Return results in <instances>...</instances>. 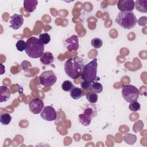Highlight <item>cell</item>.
Segmentation results:
<instances>
[{
    "label": "cell",
    "mask_w": 147,
    "mask_h": 147,
    "mask_svg": "<svg viewBox=\"0 0 147 147\" xmlns=\"http://www.w3.org/2000/svg\"><path fill=\"white\" fill-rule=\"evenodd\" d=\"M84 66L83 59L76 56L68 59L65 62L64 68L66 74L69 78L75 79L81 76Z\"/></svg>",
    "instance_id": "obj_1"
},
{
    "label": "cell",
    "mask_w": 147,
    "mask_h": 147,
    "mask_svg": "<svg viewBox=\"0 0 147 147\" xmlns=\"http://www.w3.org/2000/svg\"><path fill=\"white\" fill-rule=\"evenodd\" d=\"M26 54L30 58L37 59L41 57L44 53V45L36 37H32L26 41Z\"/></svg>",
    "instance_id": "obj_2"
},
{
    "label": "cell",
    "mask_w": 147,
    "mask_h": 147,
    "mask_svg": "<svg viewBox=\"0 0 147 147\" xmlns=\"http://www.w3.org/2000/svg\"><path fill=\"white\" fill-rule=\"evenodd\" d=\"M115 22L121 28L130 29L137 23V19L132 11H120L115 18Z\"/></svg>",
    "instance_id": "obj_3"
},
{
    "label": "cell",
    "mask_w": 147,
    "mask_h": 147,
    "mask_svg": "<svg viewBox=\"0 0 147 147\" xmlns=\"http://www.w3.org/2000/svg\"><path fill=\"white\" fill-rule=\"evenodd\" d=\"M97 60L96 58H94L90 63L84 65L81 75V78L84 82L90 83L95 82L98 68Z\"/></svg>",
    "instance_id": "obj_4"
},
{
    "label": "cell",
    "mask_w": 147,
    "mask_h": 147,
    "mask_svg": "<svg viewBox=\"0 0 147 147\" xmlns=\"http://www.w3.org/2000/svg\"><path fill=\"white\" fill-rule=\"evenodd\" d=\"M138 88L133 85H124L122 88V96L127 102H131L137 100L139 97Z\"/></svg>",
    "instance_id": "obj_5"
},
{
    "label": "cell",
    "mask_w": 147,
    "mask_h": 147,
    "mask_svg": "<svg viewBox=\"0 0 147 147\" xmlns=\"http://www.w3.org/2000/svg\"><path fill=\"white\" fill-rule=\"evenodd\" d=\"M38 79L40 84L44 86H52L57 81V76L52 70L42 72L39 76Z\"/></svg>",
    "instance_id": "obj_6"
},
{
    "label": "cell",
    "mask_w": 147,
    "mask_h": 147,
    "mask_svg": "<svg viewBox=\"0 0 147 147\" xmlns=\"http://www.w3.org/2000/svg\"><path fill=\"white\" fill-rule=\"evenodd\" d=\"M40 117L45 121H53L57 118V113L52 106H47L41 112Z\"/></svg>",
    "instance_id": "obj_7"
},
{
    "label": "cell",
    "mask_w": 147,
    "mask_h": 147,
    "mask_svg": "<svg viewBox=\"0 0 147 147\" xmlns=\"http://www.w3.org/2000/svg\"><path fill=\"white\" fill-rule=\"evenodd\" d=\"M44 108V102L39 98L32 99L29 104V110L34 114L40 113Z\"/></svg>",
    "instance_id": "obj_8"
},
{
    "label": "cell",
    "mask_w": 147,
    "mask_h": 147,
    "mask_svg": "<svg viewBox=\"0 0 147 147\" xmlns=\"http://www.w3.org/2000/svg\"><path fill=\"white\" fill-rule=\"evenodd\" d=\"M118 9L121 11H132L134 9L133 0H119L117 2Z\"/></svg>",
    "instance_id": "obj_9"
},
{
    "label": "cell",
    "mask_w": 147,
    "mask_h": 147,
    "mask_svg": "<svg viewBox=\"0 0 147 147\" xmlns=\"http://www.w3.org/2000/svg\"><path fill=\"white\" fill-rule=\"evenodd\" d=\"M10 28L14 30L18 29L24 24V18L22 15L14 14L10 17L9 21Z\"/></svg>",
    "instance_id": "obj_10"
},
{
    "label": "cell",
    "mask_w": 147,
    "mask_h": 147,
    "mask_svg": "<svg viewBox=\"0 0 147 147\" xmlns=\"http://www.w3.org/2000/svg\"><path fill=\"white\" fill-rule=\"evenodd\" d=\"M83 114L93 118L97 115V109L95 105L92 103H86L82 107Z\"/></svg>",
    "instance_id": "obj_11"
},
{
    "label": "cell",
    "mask_w": 147,
    "mask_h": 147,
    "mask_svg": "<svg viewBox=\"0 0 147 147\" xmlns=\"http://www.w3.org/2000/svg\"><path fill=\"white\" fill-rule=\"evenodd\" d=\"M66 48L68 51L77 50L79 48V40L76 36L73 35L65 40Z\"/></svg>",
    "instance_id": "obj_12"
},
{
    "label": "cell",
    "mask_w": 147,
    "mask_h": 147,
    "mask_svg": "<svg viewBox=\"0 0 147 147\" xmlns=\"http://www.w3.org/2000/svg\"><path fill=\"white\" fill-rule=\"evenodd\" d=\"M38 4L37 0H25L24 1V8L26 12L32 13L34 11Z\"/></svg>",
    "instance_id": "obj_13"
},
{
    "label": "cell",
    "mask_w": 147,
    "mask_h": 147,
    "mask_svg": "<svg viewBox=\"0 0 147 147\" xmlns=\"http://www.w3.org/2000/svg\"><path fill=\"white\" fill-rule=\"evenodd\" d=\"M11 92L9 89L4 86L0 87V102L7 101L10 97Z\"/></svg>",
    "instance_id": "obj_14"
},
{
    "label": "cell",
    "mask_w": 147,
    "mask_h": 147,
    "mask_svg": "<svg viewBox=\"0 0 147 147\" xmlns=\"http://www.w3.org/2000/svg\"><path fill=\"white\" fill-rule=\"evenodd\" d=\"M134 7L136 9L141 13H147V1L137 0L134 2Z\"/></svg>",
    "instance_id": "obj_15"
},
{
    "label": "cell",
    "mask_w": 147,
    "mask_h": 147,
    "mask_svg": "<svg viewBox=\"0 0 147 147\" xmlns=\"http://www.w3.org/2000/svg\"><path fill=\"white\" fill-rule=\"evenodd\" d=\"M54 61L53 54L49 52H44L40 57V61L44 65H49Z\"/></svg>",
    "instance_id": "obj_16"
},
{
    "label": "cell",
    "mask_w": 147,
    "mask_h": 147,
    "mask_svg": "<svg viewBox=\"0 0 147 147\" xmlns=\"http://www.w3.org/2000/svg\"><path fill=\"white\" fill-rule=\"evenodd\" d=\"M83 95L82 89L74 86L70 91V96L74 99H79L82 98Z\"/></svg>",
    "instance_id": "obj_17"
},
{
    "label": "cell",
    "mask_w": 147,
    "mask_h": 147,
    "mask_svg": "<svg viewBox=\"0 0 147 147\" xmlns=\"http://www.w3.org/2000/svg\"><path fill=\"white\" fill-rule=\"evenodd\" d=\"M90 90L92 92L99 94L103 91V86L98 82H94L91 83Z\"/></svg>",
    "instance_id": "obj_18"
},
{
    "label": "cell",
    "mask_w": 147,
    "mask_h": 147,
    "mask_svg": "<svg viewBox=\"0 0 147 147\" xmlns=\"http://www.w3.org/2000/svg\"><path fill=\"white\" fill-rule=\"evenodd\" d=\"M91 120H92V118H91L90 117L84 115L83 113L80 114L79 115L78 121L83 126H88L91 123Z\"/></svg>",
    "instance_id": "obj_19"
},
{
    "label": "cell",
    "mask_w": 147,
    "mask_h": 147,
    "mask_svg": "<svg viewBox=\"0 0 147 147\" xmlns=\"http://www.w3.org/2000/svg\"><path fill=\"white\" fill-rule=\"evenodd\" d=\"M11 121V117L7 113H3L0 116V122L3 125H9Z\"/></svg>",
    "instance_id": "obj_20"
},
{
    "label": "cell",
    "mask_w": 147,
    "mask_h": 147,
    "mask_svg": "<svg viewBox=\"0 0 147 147\" xmlns=\"http://www.w3.org/2000/svg\"><path fill=\"white\" fill-rule=\"evenodd\" d=\"M86 97L87 100L90 103L94 104L96 102H97L98 99V96L96 93L94 92H88L86 93Z\"/></svg>",
    "instance_id": "obj_21"
},
{
    "label": "cell",
    "mask_w": 147,
    "mask_h": 147,
    "mask_svg": "<svg viewBox=\"0 0 147 147\" xmlns=\"http://www.w3.org/2000/svg\"><path fill=\"white\" fill-rule=\"evenodd\" d=\"M73 87H74V85L72 84V83L71 81L68 80L64 81L61 84L62 90L66 92L70 91Z\"/></svg>",
    "instance_id": "obj_22"
},
{
    "label": "cell",
    "mask_w": 147,
    "mask_h": 147,
    "mask_svg": "<svg viewBox=\"0 0 147 147\" xmlns=\"http://www.w3.org/2000/svg\"><path fill=\"white\" fill-rule=\"evenodd\" d=\"M38 38L44 45L48 44L51 41V36L47 33H41V34H40Z\"/></svg>",
    "instance_id": "obj_23"
},
{
    "label": "cell",
    "mask_w": 147,
    "mask_h": 147,
    "mask_svg": "<svg viewBox=\"0 0 147 147\" xmlns=\"http://www.w3.org/2000/svg\"><path fill=\"white\" fill-rule=\"evenodd\" d=\"M91 44L92 46L96 49L100 48L103 45V41L98 37H95L92 39L91 41Z\"/></svg>",
    "instance_id": "obj_24"
},
{
    "label": "cell",
    "mask_w": 147,
    "mask_h": 147,
    "mask_svg": "<svg viewBox=\"0 0 147 147\" xmlns=\"http://www.w3.org/2000/svg\"><path fill=\"white\" fill-rule=\"evenodd\" d=\"M26 46V41L23 40H19L16 44V47L17 49L20 52H22L23 51L25 50Z\"/></svg>",
    "instance_id": "obj_25"
},
{
    "label": "cell",
    "mask_w": 147,
    "mask_h": 147,
    "mask_svg": "<svg viewBox=\"0 0 147 147\" xmlns=\"http://www.w3.org/2000/svg\"><path fill=\"white\" fill-rule=\"evenodd\" d=\"M140 108H141V105L137 100L130 102L129 106V109H130V110L134 112L138 111L140 109Z\"/></svg>",
    "instance_id": "obj_26"
},
{
    "label": "cell",
    "mask_w": 147,
    "mask_h": 147,
    "mask_svg": "<svg viewBox=\"0 0 147 147\" xmlns=\"http://www.w3.org/2000/svg\"><path fill=\"white\" fill-rule=\"evenodd\" d=\"M126 137H127L129 138H123V140L126 142V143L130 144V145H133L134 144L136 140H137V137L134 134H125Z\"/></svg>",
    "instance_id": "obj_27"
},
{
    "label": "cell",
    "mask_w": 147,
    "mask_h": 147,
    "mask_svg": "<svg viewBox=\"0 0 147 147\" xmlns=\"http://www.w3.org/2000/svg\"><path fill=\"white\" fill-rule=\"evenodd\" d=\"M90 86H91V83L86 82H82V83L80 84V86L83 90H90Z\"/></svg>",
    "instance_id": "obj_28"
}]
</instances>
